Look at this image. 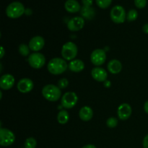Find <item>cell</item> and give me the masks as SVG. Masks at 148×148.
Returning <instances> with one entry per match:
<instances>
[{
    "label": "cell",
    "mask_w": 148,
    "mask_h": 148,
    "mask_svg": "<svg viewBox=\"0 0 148 148\" xmlns=\"http://www.w3.org/2000/svg\"><path fill=\"white\" fill-rule=\"evenodd\" d=\"M68 85H69V81L66 78H62L58 81L57 86L60 89H64V88H67Z\"/></svg>",
    "instance_id": "cell-27"
},
{
    "label": "cell",
    "mask_w": 148,
    "mask_h": 148,
    "mask_svg": "<svg viewBox=\"0 0 148 148\" xmlns=\"http://www.w3.org/2000/svg\"><path fill=\"white\" fill-rule=\"evenodd\" d=\"M65 10L69 13H76L81 10V6L77 0H67L64 4Z\"/></svg>",
    "instance_id": "cell-18"
},
{
    "label": "cell",
    "mask_w": 148,
    "mask_h": 148,
    "mask_svg": "<svg viewBox=\"0 0 148 148\" xmlns=\"http://www.w3.org/2000/svg\"><path fill=\"white\" fill-rule=\"evenodd\" d=\"M77 46L72 41L66 42L62 48V56L64 60L72 61L75 59L77 55Z\"/></svg>",
    "instance_id": "cell-4"
},
{
    "label": "cell",
    "mask_w": 148,
    "mask_h": 148,
    "mask_svg": "<svg viewBox=\"0 0 148 148\" xmlns=\"http://www.w3.org/2000/svg\"><path fill=\"white\" fill-rule=\"evenodd\" d=\"M25 12L24 5L20 1H13L7 6L6 14L11 19L19 18Z\"/></svg>",
    "instance_id": "cell-3"
},
{
    "label": "cell",
    "mask_w": 148,
    "mask_h": 148,
    "mask_svg": "<svg viewBox=\"0 0 148 148\" xmlns=\"http://www.w3.org/2000/svg\"><path fill=\"white\" fill-rule=\"evenodd\" d=\"M106 125L108 128H115L118 125V120L115 117H110V118L107 119Z\"/></svg>",
    "instance_id": "cell-26"
},
{
    "label": "cell",
    "mask_w": 148,
    "mask_h": 148,
    "mask_svg": "<svg viewBox=\"0 0 148 148\" xmlns=\"http://www.w3.org/2000/svg\"><path fill=\"white\" fill-rule=\"evenodd\" d=\"M93 116L92 109L89 106H83L79 111V117L82 121H89Z\"/></svg>",
    "instance_id": "cell-17"
},
{
    "label": "cell",
    "mask_w": 148,
    "mask_h": 148,
    "mask_svg": "<svg viewBox=\"0 0 148 148\" xmlns=\"http://www.w3.org/2000/svg\"><path fill=\"white\" fill-rule=\"evenodd\" d=\"M95 1L97 5L101 9L108 8L112 2V0H95Z\"/></svg>",
    "instance_id": "cell-25"
},
{
    "label": "cell",
    "mask_w": 148,
    "mask_h": 148,
    "mask_svg": "<svg viewBox=\"0 0 148 148\" xmlns=\"http://www.w3.org/2000/svg\"><path fill=\"white\" fill-rule=\"evenodd\" d=\"M45 45V40L41 36H35L29 41V48L32 51L38 52L41 50Z\"/></svg>",
    "instance_id": "cell-13"
},
{
    "label": "cell",
    "mask_w": 148,
    "mask_h": 148,
    "mask_svg": "<svg viewBox=\"0 0 148 148\" xmlns=\"http://www.w3.org/2000/svg\"><path fill=\"white\" fill-rule=\"evenodd\" d=\"M143 31L146 34H148V23H146L143 26Z\"/></svg>",
    "instance_id": "cell-31"
},
{
    "label": "cell",
    "mask_w": 148,
    "mask_h": 148,
    "mask_svg": "<svg viewBox=\"0 0 148 148\" xmlns=\"http://www.w3.org/2000/svg\"><path fill=\"white\" fill-rule=\"evenodd\" d=\"M80 14L82 18L90 20L93 19L94 17H95V11L91 7H85V6H83L81 8Z\"/></svg>",
    "instance_id": "cell-20"
},
{
    "label": "cell",
    "mask_w": 148,
    "mask_h": 148,
    "mask_svg": "<svg viewBox=\"0 0 148 148\" xmlns=\"http://www.w3.org/2000/svg\"><path fill=\"white\" fill-rule=\"evenodd\" d=\"M144 110H145V111L146 114H148V101H146L145 103Z\"/></svg>",
    "instance_id": "cell-33"
},
{
    "label": "cell",
    "mask_w": 148,
    "mask_h": 148,
    "mask_svg": "<svg viewBox=\"0 0 148 148\" xmlns=\"http://www.w3.org/2000/svg\"><path fill=\"white\" fill-rule=\"evenodd\" d=\"M106 60V53L103 49H97L92 52L90 55V61L92 64L99 66L103 64Z\"/></svg>",
    "instance_id": "cell-9"
},
{
    "label": "cell",
    "mask_w": 148,
    "mask_h": 148,
    "mask_svg": "<svg viewBox=\"0 0 148 148\" xmlns=\"http://www.w3.org/2000/svg\"><path fill=\"white\" fill-rule=\"evenodd\" d=\"M69 70L73 72H79L85 69V64L80 59H74L68 64Z\"/></svg>",
    "instance_id": "cell-19"
},
{
    "label": "cell",
    "mask_w": 148,
    "mask_h": 148,
    "mask_svg": "<svg viewBox=\"0 0 148 148\" xmlns=\"http://www.w3.org/2000/svg\"><path fill=\"white\" fill-rule=\"evenodd\" d=\"M103 85H104V86H105L106 88H110V87H111V82H110L109 80H106L105 82H103Z\"/></svg>",
    "instance_id": "cell-32"
},
{
    "label": "cell",
    "mask_w": 148,
    "mask_h": 148,
    "mask_svg": "<svg viewBox=\"0 0 148 148\" xmlns=\"http://www.w3.org/2000/svg\"><path fill=\"white\" fill-rule=\"evenodd\" d=\"M108 70L113 75H117L120 73L122 69V64L121 62L117 59H112L110 61L107 65Z\"/></svg>",
    "instance_id": "cell-16"
},
{
    "label": "cell",
    "mask_w": 148,
    "mask_h": 148,
    "mask_svg": "<svg viewBox=\"0 0 148 148\" xmlns=\"http://www.w3.org/2000/svg\"><path fill=\"white\" fill-rule=\"evenodd\" d=\"M43 98L51 102H56L62 97V91L58 86L52 84L45 85L42 89Z\"/></svg>",
    "instance_id": "cell-2"
},
{
    "label": "cell",
    "mask_w": 148,
    "mask_h": 148,
    "mask_svg": "<svg viewBox=\"0 0 148 148\" xmlns=\"http://www.w3.org/2000/svg\"><path fill=\"white\" fill-rule=\"evenodd\" d=\"M19 52L23 56H27L30 54V48L28 45H26L25 43H22L19 46L18 48Z\"/></svg>",
    "instance_id": "cell-22"
},
{
    "label": "cell",
    "mask_w": 148,
    "mask_h": 148,
    "mask_svg": "<svg viewBox=\"0 0 148 148\" xmlns=\"http://www.w3.org/2000/svg\"><path fill=\"white\" fill-rule=\"evenodd\" d=\"M85 25V19L82 17H75L69 20L67 23L68 30L72 32L82 30Z\"/></svg>",
    "instance_id": "cell-10"
},
{
    "label": "cell",
    "mask_w": 148,
    "mask_h": 148,
    "mask_svg": "<svg viewBox=\"0 0 148 148\" xmlns=\"http://www.w3.org/2000/svg\"><path fill=\"white\" fill-rule=\"evenodd\" d=\"M14 77L11 74L3 75L0 78V88L4 90H10L14 86Z\"/></svg>",
    "instance_id": "cell-14"
},
{
    "label": "cell",
    "mask_w": 148,
    "mask_h": 148,
    "mask_svg": "<svg viewBox=\"0 0 148 148\" xmlns=\"http://www.w3.org/2000/svg\"><path fill=\"white\" fill-rule=\"evenodd\" d=\"M82 2L85 7H91L93 1L92 0H82Z\"/></svg>",
    "instance_id": "cell-29"
},
{
    "label": "cell",
    "mask_w": 148,
    "mask_h": 148,
    "mask_svg": "<svg viewBox=\"0 0 148 148\" xmlns=\"http://www.w3.org/2000/svg\"><path fill=\"white\" fill-rule=\"evenodd\" d=\"M134 4L139 9H143L147 4V0H134Z\"/></svg>",
    "instance_id": "cell-28"
},
{
    "label": "cell",
    "mask_w": 148,
    "mask_h": 148,
    "mask_svg": "<svg viewBox=\"0 0 148 148\" xmlns=\"http://www.w3.org/2000/svg\"><path fill=\"white\" fill-rule=\"evenodd\" d=\"M78 101V97L74 92H66L62 97L61 103L63 108L66 109H71L75 106Z\"/></svg>",
    "instance_id": "cell-8"
},
{
    "label": "cell",
    "mask_w": 148,
    "mask_h": 148,
    "mask_svg": "<svg viewBox=\"0 0 148 148\" xmlns=\"http://www.w3.org/2000/svg\"><path fill=\"white\" fill-rule=\"evenodd\" d=\"M110 17L114 23L121 24L124 23L127 19V14L124 7L120 5H116L111 9Z\"/></svg>",
    "instance_id": "cell-5"
},
{
    "label": "cell",
    "mask_w": 148,
    "mask_h": 148,
    "mask_svg": "<svg viewBox=\"0 0 148 148\" xmlns=\"http://www.w3.org/2000/svg\"><path fill=\"white\" fill-rule=\"evenodd\" d=\"M82 148H96L95 145H91V144H89V145H86L83 146Z\"/></svg>",
    "instance_id": "cell-34"
},
{
    "label": "cell",
    "mask_w": 148,
    "mask_h": 148,
    "mask_svg": "<svg viewBox=\"0 0 148 148\" xmlns=\"http://www.w3.org/2000/svg\"><path fill=\"white\" fill-rule=\"evenodd\" d=\"M68 64L63 58L55 57L51 59L47 65V69L51 75H58L64 73L67 69Z\"/></svg>",
    "instance_id": "cell-1"
},
{
    "label": "cell",
    "mask_w": 148,
    "mask_h": 148,
    "mask_svg": "<svg viewBox=\"0 0 148 148\" xmlns=\"http://www.w3.org/2000/svg\"><path fill=\"white\" fill-rule=\"evenodd\" d=\"M15 141L14 134L6 128L0 129V145L3 147H7L13 144Z\"/></svg>",
    "instance_id": "cell-7"
},
{
    "label": "cell",
    "mask_w": 148,
    "mask_h": 148,
    "mask_svg": "<svg viewBox=\"0 0 148 148\" xmlns=\"http://www.w3.org/2000/svg\"><path fill=\"white\" fill-rule=\"evenodd\" d=\"M137 17H138V12L136 10H130L128 12L127 15V19L128 21L132 22L137 20Z\"/></svg>",
    "instance_id": "cell-24"
},
{
    "label": "cell",
    "mask_w": 148,
    "mask_h": 148,
    "mask_svg": "<svg viewBox=\"0 0 148 148\" xmlns=\"http://www.w3.org/2000/svg\"><path fill=\"white\" fill-rule=\"evenodd\" d=\"M69 119V113L66 110H61L57 114V121L60 124H65Z\"/></svg>",
    "instance_id": "cell-21"
},
{
    "label": "cell",
    "mask_w": 148,
    "mask_h": 148,
    "mask_svg": "<svg viewBox=\"0 0 148 148\" xmlns=\"http://www.w3.org/2000/svg\"><path fill=\"white\" fill-rule=\"evenodd\" d=\"M132 113V109L131 106L126 103L121 104L117 110L118 116L121 121H126L131 116Z\"/></svg>",
    "instance_id": "cell-12"
},
{
    "label": "cell",
    "mask_w": 148,
    "mask_h": 148,
    "mask_svg": "<svg viewBox=\"0 0 148 148\" xmlns=\"http://www.w3.org/2000/svg\"><path fill=\"white\" fill-rule=\"evenodd\" d=\"M143 148H148V134H147V135L145 137V138L143 139Z\"/></svg>",
    "instance_id": "cell-30"
},
{
    "label": "cell",
    "mask_w": 148,
    "mask_h": 148,
    "mask_svg": "<svg viewBox=\"0 0 148 148\" xmlns=\"http://www.w3.org/2000/svg\"><path fill=\"white\" fill-rule=\"evenodd\" d=\"M28 63L33 69H38L43 67L46 64V58L44 55L39 52H34L29 55Z\"/></svg>",
    "instance_id": "cell-6"
},
{
    "label": "cell",
    "mask_w": 148,
    "mask_h": 148,
    "mask_svg": "<svg viewBox=\"0 0 148 148\" xmlns=\"http://www.w3.org/2000/svg\"><path fill=\"white\" fill-rule=\"evenodd\" d=\"M34 87V83L29 78H23L17 82V88L19 92L21 93H27L30 92Z\"/></svg>",
    "instance_id": "cell-11"
},
{
    "label": "cell",
    "mask_w": 148,
    "mask_h": 148,
    "mask_svg": "<svg viewBox=\"0 0 148 148\" xmlns=\"http://www.w3.org/2000/svg\"><path fill=\"white\" fill-rule=\"evenodd\" d=\"M91 75L95 81L99 82H104L106 80H107V77H108V74L106 71L103 68L99 67V66H97L92 69Z\"/></svg>",
    "instance_id": "cell-15"
},
{
    "label": "cell",
    "mask_w": 148,
    "mask_h": 148,
    "mask_svg": "<svg viewBox=\"0 0 148 148\" xmlns=\"http://www.w3.org/2000/svg\"><path fill=\"white\" fill-rule=\"evenodd\" d=\"M37 142L33 137H28L25 142V148H36Z\"/></svg>",
    "instance_id": "cell-23"
},
{
    "label": "cell",
    "mask_w": 148,
    "mask_h": 148,
    "mask_svg": "<svg viewBox=\"0 0 148 148\" xmlns=\"http://www.w3.org/2000/svg\"><path fill=\"white\" fill-rule=\"evenodd\" d=\"M4 49L3 46H1V58H3V56H4Z\"/></svg>",
    "instance_id": "cell-35"
}]
</instances>
